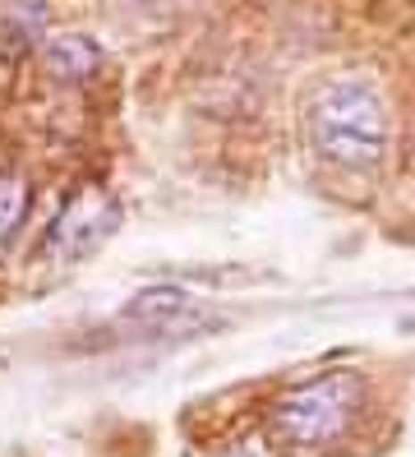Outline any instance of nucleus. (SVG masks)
<instances>
[{
	"instance_id": "423d86ee",
	"label": "nucleus",
	"mask_w": 415,
	"mask_h": 457,
	"mask_svg": "<svg viewBox=\"0 0 415 457\" xmlns=\"http://www.w3.org/2000/svg\"><path fill=\"white\" fill-rule=\"evenodd\" d=\"M51 37L46 0H0V56H33Z\"/></svg>"
},
{
	"instance_id": "f03ea898",
	"label": "nucleus",
	"mask_w": 415,
	"mask_h": 457,
	"mask_svg": "<svg viewBox=\"0 0 415 457\" xmlns=\"http://www.w3.org/2000/svg\"><path fill=\"white\" fill-rule=\"evenodd\" d=\"M360 379L351 370H332L319 379L300 384L272 402L268 416V435L272 444H282L291 453H323L332 448L355 420L360 411Z\"/></svg>"
},
{
	"instance_id": "7ed1b4c3",
	"label": "nucleus",
	"mask_w": 415,
	"mask_h": 457,
	"mask_svg": "<svg viewBox=\"0 0 415 457\" xmlns=\"http://www.w3.org/2000/svg\"><path fill=\"white\" fill-rule=\"evenodd\" d=\"M116 227H120V204L111 199L106 190H97V185H83V190L61 208V218L51 222L46 250H51V259H61V263H79V259H88L93 250H102Z\"/></svg>"
},
{
	"instance_id": "20e7f679",
	"label": "nucleus",
	"mask_w": 415,
	"mask_h": 457,
	"mask_svg": "<svg viewBox=\"0 0 415 457\" xmlns=\"http://www.w3.org/2000/svg\"><path fill=\"white\" fill-rule=\"evenodd\" d=\"M125 324H138V328H199V324H217V319H208L199 310V301H194V291L185 287H144L138 295H129V305L120 310Z\"/></svg>"
},
{
	"instance_id": "39448f33",
	"label": "nucleus",
	"mask_w": 415,
	"mask_h": 457,
	"mask_svg": "<svg viewBox=\"0 0 415 457\" xmlns=\"http://www.w3.org/2000/svg\"><path fill=\"white\" fill-rule=\"evenodd\" d=\"M37 56H42L46 79H55V84H83V79H93L102 70V42L88 33H51L37 46Z\"/></svg>"
},
{
	"instance_id": "f257e3e1",
	"label": "nucleus",
	"mask_w": 415,
	"mask_h": 457,
	"mask_svg": "<svg viewBox=\"0 0 415 457\" xmlns=\"http://www.w3.org/2000/svg\"><path fill=\"white\" fill-rule=\"evenodd\" d=\"M310 144L319 157L346 171L378 167L387 153V102L374 79L365 74H337L314 88L310 97Z\"/></svg>"
},
{
	"instance_id": "0eeeda50",
	"label": "nucleus",
	"mask_w": 415,
	"mask_h": 457,
	"mask_svg": "<svg viewBox=\"0 0 415 457\" xmlns=\"http://www.w3.org/2000/svg\"><path fill=\"white\" fill-rule=\"evenodd\" d=\"M28 212V180L19 171H0V250L10 245V236L19 231Z\"/></svg>"
}]
</instances>
